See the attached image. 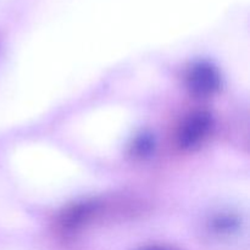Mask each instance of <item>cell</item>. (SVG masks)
I'll return each instance as SVG.
<instances>
[{
    "label": "cell",
    "mask_w": 250,
    "mask_h": 250,
    "mask_svg": "<svg viewBox=\"0 0 250 250\" xmlns=\"http://www.w3.org/2000/svg\"><path fill=\"white\" fill-rule=\"evenodd\" d=\"M212 116L208 111H194L185 117L177 131V144L182 149H193L199 146L210 133Z\"/></svg>",
    "instance_id": "1"
},
{
    "label": "cell",
    "mask_w": 250,
    "mask_h": 250,
    "mask_svg": "<svg viewBox=\"0 0 250 250\" xmlns=\"http://www.w3.org/2000/svg\"><path fill=\"white\" fill-rule=\"evenodd\" d=\"M186 84L192 94L197 97H210L221 87V76L211 63L202 61L192 65L187 71Z\"/></svg>",
    "instance_id": "2"
},
{
    "label": "cell",
    "mask_w": 250,
    "mask_h": 250,
    "mask_svg": "<svg viewBox=\"0 0 250 250\" xmlns=\"http://www.w3.org/2000/svg\"><path fill=\"white\" fill-rule=\"evenodd\" d=\"M241 222L237 216L231 214L220 212L208 222V233L219 242L229 241L238 233Z\"/></svg>",
    "instance_id": "3"
},
{
    "label": "cell",
    "mask_w": 250,
    "mask_h": 250,
    "mask_svg": "<svg viewBox=\"0 0 250 250\" xmlns=\"http://www.w3.org/2000/svg\"><path fill=\"white\" fill-rule=\"evenodd\" d=\"M134 250H172V249L166 248V247H161V246H143Z\"/></svg>",
    "instance_id": "4"
}]
</instances>
